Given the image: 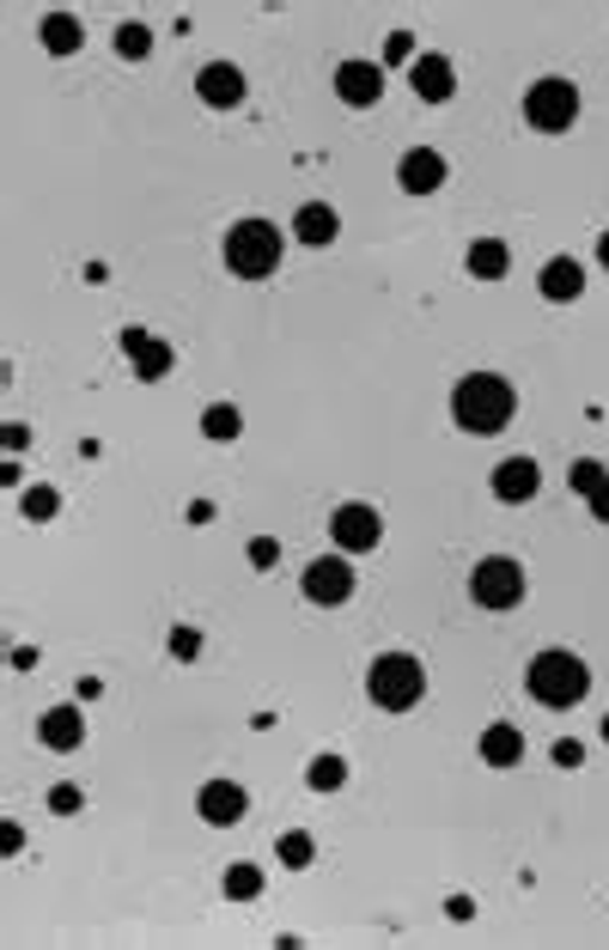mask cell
Listing matches in <instances>:
<instances>
[{"label":"cell","mask_w":609,"mask_h":950,"mask_svg":"<svg viewBox=\"0 0 609 950\" xmlns=\"http://www.w3.org/2000/svg\"><path fill=\"white\" fill-rule=\"evenodd\" d=\"M512 409H518V396H512V384L500 379V372H470V379L451 390V421H458L463 433H475V439L512 427Z\"/></svg>","instance_id":"obj_1"},{"label":"cell","mask_w":609,"mask_h":950,"mask_svg":"<svg viewBox=\"0 0 609 950\" xmlns=\"http://www.w3.org/2000/svg\"><path fill=\"white\" fill-rule=\"evenodd\" d=\"M524 683H530V695H537L542 707H554V713H561V707H579V701L591 695V670H586V658L561 653V646H549V653L530 658Z\"/></svg>","instance_id":"obj_2"},{"label":"cell","mask_w":609,"mask_h":950,"mask_svg":"<svg viewBox=\"0 0 609 950\" xmlns=\"http://www.w3.org/2000/svg\"><path fill=\"white\" fill-rule=\"evenodd\" d=\"M226 268L238 281H268L281 268V226L275 219H238L226 232Z\"/></svg>","instance_id":"obj_3"},{"label":"cell","mask_w":609,"mask_h":950,"mask_svg":"<svg viewBox=\"0 0 609 950\" xmlns=\"http://www.w3.org/2000/svg\"><path fill=\"white\" fill-rule=\"evenodd\" d=\"M366 695L379 701L384 713H409L414 701L426 695V670L414 653H379L366 665Z\"/></svg>","instance_id":"obj_4"},{"label":"cell","mask_w":609,"mask_h":950,"mask_svg":"<svg viewBox=\"0 0 609 950\" xmlns=\"http://www.w3.org/2000/svg\"><path fill=\"white\" fill-rule=\"evenodd\" d=\"M524 123L542 128V135H567V128L579 123V86L573 80H537L524 92Z\"/></svg>","instance_id":"obj_5"},{"label":"cell","mask_w":609,"mask_h":950,"mask_svg":"<svg viewBox=\"0 0 609 950\" xmlns=\"http://www.w3.org/2000/svg\"><path fill=\"white\" fill-rule=\"evenodd\" d=\"M470 597L482 609H518V604H524V567H518L512 555H488V561H475Z\"/></svg>","instance_id":"obj_6"},{"label":"cell","mask_w":609,"mask_h":950,"mask_svg":"<svg viewBox=\"0 0 609 950\" xmlns=\"http://www.w3.org/2000/svg\"><path fill=\"white\" fill-rule=\"evenodd\" d=\"M330 537L342 542L347 555H366V549H379V537H384V518L372 512V506L347 500V506H335V518H330Z\"/></svg>","instance_id":"obj_7"},{"label":"cell","mask_w":609,"mask_h":950,"mask_svg":"<svg viewBox=\"0 0 609 950\" xmlns=\"http://www.w3.org/2000/svg\"><path fill=\"white\" fill-rule=\"evenodd\" d=\"M305 597H311V604H323V609L347 604V597H354V567H347V555H323V561H311L305 567Z\"/></svg>","instance_id":"obj_8"},{"label":"cell","mask_w":609,"mask_h":950,"mask_svg":"<svg viewBox=\"0 0 609 950\" xmlns=\"http://www.w3.org/2000/svg\"><path fill=\"white\" fill-rule=\"evenodd\" d=\"M122 354L135 360V379L140 384H153V379H165V372L177 366V354H171V342H153L147 330H135V323H128L122 330Z\"/></svg>","instance_id":"obj_9"},{"label":"cell","mask_w":609,"mask_h":950,"mask_svg":"<svg viewBox=\"0 0 609 950\" xmlns=\"http://www.w3.org/2000/svg\"><path fill=\"white\" fill-rule=\"evenodd\" d=\"M196 811H202V823L232 829V823H244L251 799H244V786H232V780H207V786H202V799H196Z\"/></svg>","instance_id":"obj_10"},{"label":"cell","mask_w":609,"mask_h":950,"mask_svg":"<svg viewBox=\"0 0 609 950\" xmlns=\"http://www.w3.org/2000/svg\"><path fill=\"white\" fill-rule=\"evenodd\" d=\"M335 92H342V104H354V110H372V104L384 98V74L372 68V61H342V68H335Z\"/></svg>","instance_id":"obj_11"},{"label":"cell","mask_w":609,"mask_h":950,"mask_svg":"<svg viewBox=\"0 0 609 950\" xmlns=\"http://www.w3.org/2000/svg\"><path fill=\"white\" fill-rule=\"evenodd\" d=\"M196 92H202V104H214V110H238L244 104V74L232 68V61H207V68L196 74Z\"/></svg>","instance_id":"obj_12"},{"label":"cell","mask_w":609,"mask_h":950,"mask_svg":"<svg viewBox=\"0 0 609 950\" xmlns=\"http://www.w3.org/2000/svg\"><path fill=\"white\" fill-rule=\"evenodd\" d=\"M445 177H451V165L439 159L433 147H414V153H403V165H396V184H403L409 195H433Z\"/></svg>","instance_id":"obj_13"},{"label":"cell","mask_w":609,"mask_h":950,"mask_svg":"<svg viewBox=\"0 0 609 950\" xmlns=\"http://www.w3.org/2000/svg\"><path fill=\"white\" fill-rule=\"evenodd\" d=\"M409 86L421 92L426 104H445L458 92V74H451V56H414L409 61Z\"/></svg>","instance_id":"obj_14"},{"label":"cell","mask_w":609,"mask_h":950,"mask_svg":"<svg viewBox=\"0 0 609 950\" xmlns=\"http://www.w3.org/2000/svg\"><path fill=\"white\" fill-rule=\"evenodd\" d=\"M537 488H542V470H537V458H507L494 470V493L507 506H524V500H537Z\"/></svg>","instance_id":"obj_15"},{"label":"cell","mask_w":609,"mask_h":950,"mask_svg":"<svg viewBox=\"0 0 609 950\" xmlns=\"http://www.w3.org/2000/svg\"><path fill=\"white\" fill-rule=\"evenodd\" d=\"M335 232H342V219H335L330 202H305L299 219H293V238L311 244V251H323V244H335Z\"/></svg>","instance_id":"obj_16"},{"label":"cell","mask_w":609,"mask_h":950,"mask_svg":"<svg viewBox=\"0 0 609 950\" xmlns=\"http://www.w3.org/2000/svg\"><path fill=\"white\" fill-rule=\"evenodd\" d=\"M37 737H43L49 750H80V737H86L80 707H49L43 719H37Z\"/></svg>","instance_id":"obj_17"},{"label":"cell","mask_w":609,"mask_h":950,"mask_svg":"<svg viewBox=\"0 0 609 950\" xmlns=\"http://www.w3.org/2000/svg\"><path fill=\"white\" fill-rule=\"evenodd\" d=\"M37 37H43L49 56H80V43H86V31H80L73 12H49V19L37 25Z\"/></svg>","instance_id":"obj_18"},{"label":"cell","mask_w":609,"mask_h":950,"mask_svg":"<svg viewBox=\"0 0 609 950\" xmlns=\"http://www.w3.org/2000/svg\"><path fill=\"white\" fill-rule=\"evenodd\" d=\"M482 762L488 767H518V762H524V737H518V725H488V732H482Z\"/></svg>","instance_id":"obj_19"},{"label":"cell","mask_w":609,"mask_h":950,"mask_svg":"<svg viewBox=\"0 0 609 950\" xmlns=\"http://www.w3.org/2000/svg\"><path fill=\"white\" fill-rule=\"evenodd\" d=\"M463 263H470V275H475V281H500V275L512 268V251H507L500 238H475Z\"/></svg>","instance_id":"obj_20"},{"label":"cell","mask_w":609,"mask_h":950,"mask_svg":"<svg viewBox=\"0 0 609 950\" xmlns=\"http://www.w3.org/2000/svg\"><path fill=\"white\" fill-rule=\"evenodd\" d=\"M579 286H586V268H579L573 256L542 263V298H579Z\"/></svg>","instance_id":"obj_21"},{"label":"cell","mask_w":609,"mask_h":950,"mask_svg":"<svg viewBox=\"0 0 609 950\" xmlns=\"http://www.w3.org/2000/svg\"><path fill=\"white\" fill-rule=\"evenodd\" d=\"M202 433H207V439H214V445H232V439H238V433H244V414H238V409H232V402H214V409H207V414H202Z\"/></svg>","instance_id":"obj_22"},{"label":"cell","mask_w":609,"mask_h":950,"mask_svg":"<svg viewBox=\"0 0 609 950\" xmlns=\"http://www.w3.org/2000/svg\"><path fill=\"white\" fill-rule=\"evenodd\" d=\"M226 895H232V902H251V895H263V865H251V859L226 865Z\"/></svg>","instance_id":"obj_23"},{"label":"cell","mask_w":609,"mask_h":950,"mask_svg":"<svg viewBox=\"0 0 609 950\" xmlns=\"http://www.w3.org/2000/svg\"><path fill=\"white\" fill-rule=\"evenodd\" d=\"M281 865H293V871H305L311 865V859H317V841H311L305 835V829H287V835H281Z\"/></svg>","instance_id":"obj_24"},{"label":"cell","mask_w":609,"mask_h":950,"mask_svg":"<svg viewBox=\"0 0 609 950\" xmlns=\"http://www.w3.org/2000/svg\"><path fill=\"white\" fill-rule=\"evenodd\" d=\"M305 780H311L317 792H335V786H347V762H342V756H317V762L305 767Z\"/></svg>","instance_id":"obj_25"},{"label":"cell","mask_w":609,"mask_h":950,"mask_svg":"<svg viewBox=\"0 0 609 950\" xmlns=\"http://www.w3.org/2000/svg\"><path fill=\"white\" fill-rule=\"evenodd\" d=\"M116 56L147 61L153 56V31H147V25H122V31H116Z\"/></svg>","instance_id":"obj_26"},{"label":"cell","mask_w":609,"mask_h":950,"mask_svg":"<svg viewBox=\"0 0 609 950\" xmlns=\"http://www.w3.org/2000/svg\"><path fill=\"white\" fill-rule=\"evenodd\" d=\"M56 512H61V493L56 488H24V518L43 525V518H56Z\"/></svg>","instance_id":"obj_27"},{"label":"cell","mask_w":609,"mask_h":950,"mask_svg":"<svg viewBox=\"0 0 609 950\" xmlns=\"http://www.w3.org/2000/svg\"><path fill=\"white\" fill-rule=\"evenodd\" d=\"M567 481H573V488H579V493H586V500H591V493H598L603 481H609V470H603L598 458H579V463H573V476H567Z\"/></svg>","instance_id":"obj_28"},{"label":"cell","mask_w":609,"mask_h":950,"mask_svg":"<svg viewBox=\"0 0 609 950\" xmlns=\"http://www.w3.org/2000/svg\"><path fill=\"white\" fill-rule=\"evenodd\" d=\"M80 786H49V811H56V816H73V811H80Z\"/></svg>","instance_id":"obj_29"},{"label":"cell","mask_w":609,"mask_h":950,"mask_svg":"<svg viewBox=\"0 0 609 950\" xmlns=\"http://www.w3.org/2000/svg\"><path fill=\"white\" fill-rule=\"evenodd\" d=\"M275 561H281V542H275V537H251V567L268 572Z\"/></svg>","instance_id":"obj_30"},{"label":"cell","mask_w":609,"mask_h":950,"mask_svg":"<svg viewBox=\"0 0 609 950\" xmlns=\"http://www.w3.org/2000/svg\"><path fill=\"white\" fill-rule=\"evenodd\" d=\"M414 56V37L409 31H391V43H384V61H409Z\"/></svg>","instance_id":"obj_31"},{"label":"cell","mask_w":609,"mask_h":950,"mask_svg":"<svg viewBox=\"0 0 609 950\" xmlns=\"http://www.w3.org/2000/svg\"><path fill=\"white\" fill-rule=\"evenodd\" d=\"M196 646H202L196 628H177V634H171V653H177V658H196Z\"/></svg>","instance_id":"obj_32"},{"label":"cell","mask_w":609,"mask_h":950,"mask_svg":"<svg viewBox=\"0 0 609 950\" xmlns=\"http://www.w3.org/2000/svg\"><path fill=\"white\" fill-rule=\"evenodd\" d=\"M586 762V750L573 744V737H561V744H554V767H579Z\"/></svg>","instance_id":"obj_33"},{"label":"cell","mask_w":609,"mask_h":950,"mask_svg":"<svg viewBox=\"0 0 609 950\" xmlns=\"http://www.w3.org/2000/svg\"><path fill=\"white\" fill-rule=\"evenodd\" d=\"M445 914H451V920H475V902H470V895H451Z\"/></svg>","instance_id":"obj_34"},{"label":"cell","mask_w":609,"mask_h":950,"mask_svg":"<svg viewBox=\"0 0 609 950\" xmlns=\"http://www.w3.org/2000/svg\"><path fill=\"white\" fill-rule=\"evenodd\" d=\"M591 518H598V525H609V481H603L598 493H591Z\"/></svg>","instance_id":"obj_35"},{"label":"cell","mask_w":609,"mask_h":950,"mask_svg":"<svg viewBox=\"0 0 609 950\" xmlns=\"http://www.w3.org/2000/svg\"><path fill=\"white\" fill-rule=\"evenodd\" d=\"M7 445H12V451L31 445V427H24V421H7Z\"/></svg>","instance_id":"obj_36"},{"label":"cell","mask_w":609,"mask_h":950,"mask_svg":"<svg viewBox=\"0 0 609 950\" xmlns=\"http://www.w3.org/2000/svg\"><path fill=\"white\" fill-rule=\"evenodd\" d=\"M598 263L609 268V232H603V238H598Z\"/></svg>","instance_id":"obj_37"},{"label":"cell","mask_w":609,"mask_h":950,"mask_svg":"<svg viewBox=\"0 0 609 950\" xmlns=\"http://www.w3.org/2000/svg\"><path fill=\"white\" fill-rule=\"evenodd\" d=\"M603 744H609V719H603Z\"/></svg>","instance_id":"obj_38"}]
</instances>
